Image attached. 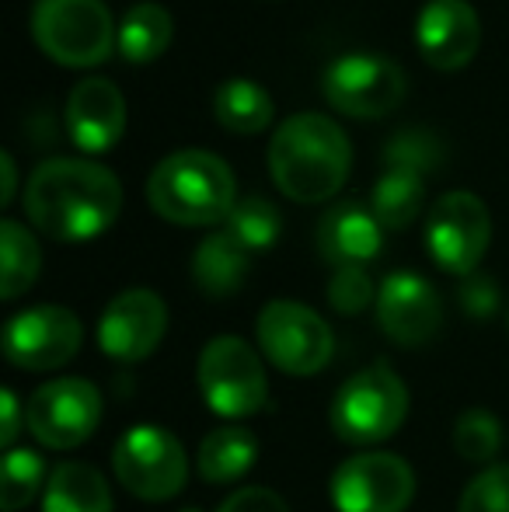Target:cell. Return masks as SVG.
<instances>
[{
	"label": "cell",
	"mask_w": 509,
	"mask_h": 512,
	"mask_svg": "<svg viewBox=\"0 0 509 512\" xmlns=\"http://www.w3.org/2000/svg\"><path fill=\"white\" fill-rule=\"evenodd\" d=\"M67 133L84 154H105L126 133V98L109 77H84L67 98Z\"/></svg>",
	"instance_id": "17"
},
{
	"label": "cell",
	"mask_w": 509,
	"mask_h": 512,
	"mask_svg": "<svg viewBox=\"0 0 509 512\" xmlns=\"http://www.w3.org/2000/svg\"><path fill=\"white\" fill-rule=\"evenodd\" d=\"M353 147L328 115L297 112L279 122L269 140V175L293 203H325L346 185Z\"/></svg>",
	"instance_id": "2"
},
{
	"label": "cell",
	"mask_w": 509,
	"mask_h": 512,
	"mask_svg": "<svg viewBox=\"0 0 509 512\" xmlns=\"http://www.w3.org/2000/svg\"><path fill=\"white\" fill-rule=\"evenodd\" d=\"M147 203L161 220L178 227H213L231 216L238 182L227 161L210 150H178L150 171Z\"/></svg>",
	"instance_id": "3"
},
{
	"label": "cell",
	"mask_w": 509,
	"mask_h": 512,
	"mask_svg": "<svg viewBox=\"0 0 509 512\" xmlns=\"http://www.w3.org/2000/svg\"><path fill=\"white\" fill-rule=\"evenodd\" d=\"M102 422V394L91 380L60 377L28 398L25 429L49 450H74Z\"/></svg>",
	"instance_id": "11"
},
{
	"label": "cell",
	"mask_w": 509,
	"mask_h": 512,
	"mask_svg": "<svg viewBox=\"0 0 509 512\" xmlns=\"http://www.w3.org/2000/svg\"><path fill=\"white\" fill-rule=\"evenodd\" d=\"M46 464L39 453L32 450H7L4 453V474H0V509L18 512L35 499L42 485H46Z\"/></svg>",
	"instance_id": "27"
},
{
	"label": "cell",
	"mask_w": 509,
	"mask_h": 512,
	"mask_svg": "<svg viewBox=\"0 0 509 512\" xmlns=\"http://www.w3.org/2000/svg\"><path fill=\"white\" fill-rule=\"evenodd\" d=\"M482 21L468 0H429L415 18V46L433 70H464L478 53Z\"/></svg>",
	"instance_id": "16"
},
{
	"label": "cell",
	"mask_w": 509,
	"mask_h": 512,
	"mask_svg": "<svg viewBox=\"0 0 509 512\" xmlns=\"http://www.w3.org/2000/svg\"><path fill=\"white\" fill-rule=\"evenodd\" d=\"M42 269V251L32 230L18 220L0 223V300H18L32 290Z\"/></svg>",
	"instance_id": "24"
},
{
	"label": "cell",
	"mask_w": 509,
	"mask_h": 512,
	"mask_svg": "<svg viewBox=\"0 0 509 512\" xmlns=\"http://www.w3.org/2000/svg\"><path fill=\"white\" fill-rule=\"evenodd\" d=\"M258 460V439L252 429H241V425H220L199 446V474L210 485H231L241 481Z\"/></svg>",
	"instance_id": "21"
},
{
	"label": "cell",
	"mask_w": 509,
	"mask_h": 512,
	"mask_svg": "<svg viewBox=\"0 0 509 512\" xmlns=\"http://www.w3.org/2000/svg\"><path fill=\"white\" fill-rule=\"evenodd\" d=\"M84 328L74 310L42 304L14 314L4 324V356L21 370H56L70 363L81 349Z\"/></svg>",
	"instance_id": "13"
},
{
	"label": "cell",
	"mask_w": 509,
	"mask_h": 512,
	"mask_svg": "<svg viewBox=\"0 0 509 512\" xmlns=\"http://www.w3.org/2000/svg\"><path fill=\"white\" fill-rule=\"evenodd\" d=\"M415 499V474L394 453H356L332 474L339 512H405Z\"/></svg>",
	"instance_id": "12"
},
{
	"label": "cell",
	"mask_w": 509,
	"mask_h": 512,
	"mask_svg": "<svg viewBox=\"0 0 509 512\" xmlns=\"http://www.w3.org/2000/svg\"><path fill=\"white\" fill-rule=\"evenodd\" d=\"M503 446V425L492 411L471 408L457 418L454 425V450L461 453L468 464H489Z\"/></svg>",
	"instance_id": "29"
},
{
	"label": "cell",
	"mask_w": 509,
	"mask_h": 512,
	"mask_svg": "<svg viewBox=\"0 0 509 512\" xmlns=\"http://www.w3.org/2000/svg\"><path fill=\"white\" fill-rule=\"evenodd\" d=\"M112 488L91 464H60L46 481L42 512H112Z\"/></svg>",
	"instance_id": "20"
},
{
	"label": "cell",
	"mask_w": 509,
	"mask_h": 512,
	"mask_svg": "<svg viewBox=\"0 0 509 512\" xmlns=\"http://www.w3.org/2000/svg\"><path fill=\"white\" fill-rule=\"evenodd\" d=\"M457 512H509V464L482 471L461 495Z\"/></svg>",
	"instance_id": "31"
},
{
	"label": "cell",
	"mask_w": 509,
	"mask_h": 512,
	"mask_svg": "<svg viewBox=\"0 0 509 512\" xmlns=\"http://www.w3.org/2000/svg\"><path fill=\"white\" fill-rule=\"evenodd\" d=\"M112 471L129 495L143 502H164L189 481V457L171 432L157 425H136L116 443Z\"/></svg>",
	"instance_id": "8"
},
{
	"label": "cell",
	"mask_w": 509,
	"mask_h": 512,
	"mask_svg": "<svg viewBox=\"0 0 509 512\" xmlns=\"http://www.w3.org/2000/svg\"><path fill=\"white\" fill-rule=\"evenodd\" d=\"M332 429L342 443L374 446L391 439L408 415V387L394 370L374 363L353 373L332 401Z\"/></svg>",
	"instance_id": "5"
},
{
	"label": "cell",
	"mask_w": 509,
	"mask_h": 512,
	"mask_svg": "<svg viewBox=\"0 0 509 512\" xmlns=\"http://www.w3.org/2000/svg\"><path fill=\"white\" fill-rule=\"evenodd\" d=\"M0 408H4V422H0V446H4V450H14V439H18V432L25 429L14 391H4V394H0Z\"/></svg>",
	"instance_id": "34"
},
{
	"label": "cell",
	"mask_w": 509,
	"mask_h": 512,
	"mask_svg": "<svg viewBox=\"0 0 509 512\" xmlns=\"http://www.w3.org/2000/svg\"><path fill=\"white\" fill-rule=\"evenodd\" d=\"M258 345L276 370L314 377L332 363L335 338L321 314L297 300H272L258 314Z\"/></svg>",
	"instance_id": "7"
},
{
	"label": "cell",
	"mask_w": 509,
	"mask_h": 512,
	"mask_svg": "<svg viewBox=\"0 0 509 512\" xmlns=\"http://www.w3.org/2000/svg\"><path fill=\"white\" fill-rule=\"evenodd\" d=\"M25 216L53 241H91L116 223L123 185L105 164L81 157H53L32 171L25 185Z\"/></svg>",
	"instance_id": "1"
},
{
	"label": "cell",
	"mask_w": 509,
	"mask_h": 512,
	"mask_svg": "<svg viewBox=\"0 0 509 512\" xmlns=\"http://www.w3.org/2000/svg\"><path fill=\"white\" fill-rule=\"evenodd\" d=\"M168 331V307L154 290H126L105 307L98 321V345L119 363H140L161 345Z\"/></svg>",
	"instance_id": "15"
},
{
	"label": "cell",
	"mask_w": 509,
	"mask_h": 512,
	"mask_svg": "<svg viewBox=\"0 0 509 512\" xmlns=\"http://www.w3.org/2000/svg\"><path fill=\"white\" fill-rule=\"evenodd\" d=\"M217 512H290L286 509V502L279 499L272 488H241V492H234L231 499H224V506Z\"/></svg>",
	"instance_id": "33"
},
{
	"label": "cell",
	"mask_w": 509,
	"mask_h": 512,
	"mask_svg": "<svg viewBox=\"0 0 509 512\" xmlns=\"http://www.w3.org/2000/svg\"><path fill=\"white\" fill-rule=\"evenodd\" d=\"M112 11L102 0H35L32 39L60 67H98L116 53Z\"/></svg>",
	"instance_id": "4"
},
{
	"label": "cell",
	"mask_w": 509,
	"mask_h": 512,
	"mask_svg": "<svg viewBox=\"0 0 509 512\" xmlns=\"http://www.w3.org/2000/svg\"><path fill=\"white\" fill-rule=\"evenodd\" d=\"M325 102L353 119H384L405 102L408 81L398 63L374 53H349L328 63L321 77Z\"/></svg>",
	"instance_id": "9"
},
{
	"label": "cell",
	"mask_w": 509,
	"mask_h": 512,
	"mask_svg": "<svg viewBox=\"0 0 509 512\" xmlns=\"http://www.w3.org/2000/svg\"><path fill=\"white\" fill-rule=\"evenodd\" d=\"M443 161V143L429 129H401L384 143V168L398 171H415L426 178L429 171H436Z\"/></svg>",
	"instance_id": "28"
},
{
	"label": "cell",
	"mask_w": 509,
	"mask_h": 512,
	"mask_svg": "<svg viewBox=\"0 0 509 512\" xmlns=\"http://www.w3.org/2000/svg\"><path fill=\"white\" fill-rule=\"evenodd\" d=\"M171 14L161 4H133L119 21L116 53L129 63H150L171 46Z\"/></svg>",
	"instance_id": "23"
},
{
	"label": "cell",
	"mask_w": 509,
	"mask_h": 512,
	"mask_svg": "<svg viewBox=\"0 0 509 512\" xmlns=\"http://www.w3.org/2000/svg\"><path fill=\"white\" fill-rule=\"evenodd\" d=\"M0 175H4V189H0V206L14 203V192H18V171H14V157L0 154Z\"/></svg>",
	"instance_id": "35"
},
{
	"label": "cell",
	"mask_w": 509,
	"mask_h": 512,
	"mask_svg": "<svg viewBox=\"0 0 509 512\" xmlns=\"http://www.w3.org/2000/svg\"><path fill=\"white\" fill-rule=\"evenodd\" d=\"M199 391L220 418H248L265 408L269 377L245 338L217 335L199 356Z\"/></svg>",
	"instance_id": "6"
},
{
	"label": "cell",
	"mask_w": 509,
	"mask_h": 512,
	"mask_svg": "<svg viewBox=\"0 0 509 512\" xmlns=\"http://www.w3.org/2000/svg\"><path fill=\"white\" fill-rule=\"evenodd\" d=\"M248 272H252V251L241 248L227 230L203 237V244L192 255V283L210 300L234 297L245 286Z\"/></svg>",
	"instance_id": "19"
},
{
	"label": "cell",
	"mask_w": 509,
	"mask_h": 512,
	"mask_svg": "<svg viewBox=\"0 0 509 512\" xmlns=\"http://www.w3.org/2000/svg\"><path fill=\"white\" fill-rule=\"evenodd\" d=\"M422 199H426V178L415 171L384 168V175L374 185V196H370V209L384 230H405L419 216Z\"/></svg>",
	"instance_id": "25"
},
{
	"label": "cell",
	"mask_w": 509,
	"mask_h": 512,
	"mask_svg": "<svg viewBox=\"0 0 509 512\" xmlns=\"http://www.w3.org/2000/svg\"><path fill=\"white\" fill-rule=\"evenodd\" d=\"M377 321L405 349L429 345L443 328V304L433 283L415 272H391L377 290Z\"/></svg>",
	"instance_id": "14"
},
{
	"label": "cell",
	"mask_w": 509,
	"mask_h": 512,
	"mask_svg": "<svg viewBox=\"0 0 509 512\" xmlns=\"http://www.w3.org/2000/svg\"><path fill=\"white\" fill-rule=\"evenodd\" d=\"M213 115H217V122L227 133L255 136L272 126L276 105H272L269 91H265L262 84L234 77V81H224L213 91Z\"/></svg>",
	"instance_id": "22"
},
{
	"label": "cell",
	"mask_w": 509,
	"mask_h": 512,
	"mask_svg": "<svg viewBox=\"0 0 509 512\" xmlns=\"http://www.w3.org/2000/svg\"><path fill=\"white\" fill-rule=\"evenodd\" d=\"M224 230L241 248H248L255 255V251H265L279 241V234H283V216H279V209L265 196H245L234 203L231 216L224 220Z\"/></svg>",
	"instance_id": "26"
},
{
	"label": "cell",
	"mask_w": 509,
	"mask_h": 512,
	"mask_svg": "<svg viewBox=\"0 0 509 512\" xmlns=\"http://www.w3.org/2000/svg\"><path fill=\"white\" fill-rule=\"evenodd\" d=\"M374 283L363 272V265H346V269H335L332 279H328V304L339 314L353 317L360 310H367L374 304Z\"/></svg>",
	"instance_id": "30"
},
{
	"label": "cell",
	"mask_w": 509,
	"mask_h": 512,
	"mask_svg": "<svg viewBox=\"0 0 509 512\" xmlns=\"http://www.w3.org/2000/svg\"><path fill=\"white\" fill-rule=\"evenodd\" d=\"M457 300H461V310L475 321H489L499 310V286L492 276L485 272H471V276L461 279L457 286Z\"/></svg>",
	"instance_id": "32"
},
{
	"label": "cell",
	"mask_w": 509,
	"mask_h": 512,
	"mask_svg": "<svg viewBox=\"0 0 509 512\" xmlns=\"http://www.w3.org/2000/svg\"><path fill=\"white\" fill-rule=\"evenodd\" d=\"M492 241V216L475 192H447L426 216V251L436 269L471 276Z\"/></svg>",
	"instance_id": "10"
},
{
	"label": "cell",
	"mask_w": 509,
	"mask_h": 512,
	"mask_svg": "<svg viewBox=\"0 0 509 512\" xmlns=\"http://www.w3.org/2000/svg\"><path fill=\"white\" fill-rule=\"evenodd\" d=\"M182 512H199V509H192V506H189V509H182Z\"/></svg>",
	"instance_id": "36"
},
{
	"label": "cell",
	"mask_w": 509,
	"mask_h": 512,
	"mask_svg": "<svg viewBox=\"0 0 509 512\" xmlns=\"http://www.w3.org/2000/svg\"><path fill=\"white\" fill-rule=\"evenodd\" d=\"M384 227L374 209L360 203H335L318 220V251L328 265L346 269V265H367L381 255Z\"/></svg>",
	"instance_id": "18"
}]
</instances>
